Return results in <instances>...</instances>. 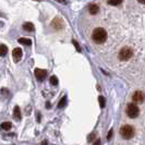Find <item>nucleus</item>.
Segmentation results:
<instances>
[{
    "label": "nucleus",
    "instance_id": "nucleus-5",
    "mask_svg": "<svg viewBox=\"0 0 145 145\" xmlns=\"http://www.w3.org/2000/svg\"><path fill=\"white\" fill-rule=\"evenodd\" d=\"M144 98H145V95L143 92H141V91H137L133 96H132V101L134 103H137V104H142V103L144 102Z\"/></svg>",
    "mask_w": 145,
    "mask_h": 145
},
{
    "label": "nucleus",
    "instance_id": "nucleus-20",
    "mask_svg": "<svg viewBox=\"0 0 145 145\" xmlns=\"http://www.w3.org/2000/svg\"><path fill=\"white\" fill-rule=\"evenodd\" d=\"M138 2H141V3H145V0H138Z\"/></svg>",
    "mask_w": 145,
    "mask_h": 145
},
{
    "label": "nucleus",
    "instance_id": "nucleus-19",
    "mask_svg": "<svg viewBox=\"0 0 145 145\" xmlns=\"http://www.w3.org/2000/svg\"><path fill=\"white\" fill-rule=\"evenodd\" d=\"M111 134H112V131H110V132L108 133V140H109L110 138H111Z\"/></svg>",
    "mask_w": 145,
    "mask_h": 145
},
{
    "label": "nucleus",
    "instance_id": "nucleus-11",
    "mask_svg": "<svg viewBox=\"0 0 145 145\" xmlns=\"http://www.w3.org/2000/svg\"><path fill=\"white\" fill-rule=\"evenodd\" d=\"M11 128H12V123H11V122H2V123H1V129H2V130L8 131V130H10Z\"/></svg>",
    "mask_w": 145,
    "mask_h": 145
},
{
    "label": "nucleus",
    "instance_id": "nucleus-14",
    "mask_svg": "<svg viewBox=\"0 0 145 145\" xmlns=\"http://www.w3.org/2000/svg\"><path fill=\"white\" fill-rule=\"evenodd\" d=\"M122 2V0H108V5H111V6H118Z\"/></svg>",
    "mask_w": 145,
    "mask_h": 145
},
{
    "label": "nucleus",
    "instance_id": "nucleus-1",
    "mask_svg": "<svg viewBox=\"0 0 145 145\" xmlns=\"http://www.w3.org/2000/svg\"><path fill=\"white\" fill-rule=\"evenodd\" d=\"M92 38L96 44H103L105 43L106 39H107V33L102 27L95 29L94 32H93V35H92Z\"/></svg>",
    "mask_w": 145,
    "mask_h": 145
},
{
    "label": "nucleus",
    "instance_id": "nucleus-2",
    "mask_svg": "<svg viewBox=\"0 0 145 145\" xmlns=\"http://www.w3.org/2000/svg\"><path fill=\"white\" fill-rule=\"evenodd\" d=\"M134 128L130 125V124H125L123 125L121 129H120V134H121V137L125 140H129V138H133L134 137Z\"/></svg>",
    "mask_w": 145,
    "mask_h": 145
},
{
    "label": "nucleus",
    "instance_id": "nucleus-9",
    "mask_svg": "<svg viewBox=\"0 0 145 145\" xmlns=\"http://www.w3.org/2000/svg\"><path fill=\"white\" fill-rule=\"evenodd\" d=\"M98 11H99V8L97 5H91L89 6V12H91V14H96V13H98Z\"/></svg>",
    "mask_w": 145,
    "mask_h": 145
},
{
    "label": "nucleus",
    "instance_id": "nucleus-17",
    "mask_svg": "<svg viewBox=\"0 0 145 145\" xmlns=\"http://www.w3.org/2000/svg\"><path fill=\"white\" fill-rule=\"evenodd\" d=\"M99 103H101V106H102V107L105 106V103H104V98H103V97H99Z\"/></svg>",
    "mask_w": 145,
    "mask_h": 145
},
{
    "label": "nucleus",
    "instance_id": "nucleus-18",
    "mask_svg": "<svg viewBox=\"0 0 145 145\" xmlns=\"http://www.w3.org/2000/svg\"><path fill=\"white\" fill-rule=\"evenodd\" d=\"M94 145H101V141H99V140H97V141L95 142V144H94Z\"/></svg>",
    "mask_w": 145,
    "mask_h": 145
},
{
    "label": "nucleus",
    "instance_id": "nucleus-16",
    "mask_svg": "<svg viewBox=\"0 0 145 145\" xmlns=\"http://www.w3.org/2000/svg\"><path fill=\"white\" fill-rule=\"evenodd\" d=\"M65 103H67V98H65V97H63V98L61 99V102L58 104V108H62V107L65 105Z\"/></svg>",
    "mask_w": 145,
    "mask_h": 145
},
{
    "label": "nucleus",
    "instance_id": "nucleus-13",
    "mask_svg": "<svg viewBox=\"0 0 145 145\" xmlns=\"http://www.w3.org/2000/svg\"><path fill=\"white\" fill-rule=\"evenodd\" d=\"M19 43L23 44V45H26V46H29V45H32V40L29 39V38H20Z\"/></svg>",
    "mask_w": 145,
    "mask_h": 145
},
{
    "label": "nucleus",
    "instance_id": "nucleus-10",
    "mask_svg": "<svg viewBox=\"0 0 145 145\" xmlns=\"http://www.w3.org/2000/svg\"><path fill=\"white\" fill-rule=\"evenodd\" d=\"M8 52V47L6 45H0V56L1 57H3V56H6Z\"/></svg>",
    "mask_w": 145,
    "mask_h": 145
},
{
    "label": "nucleus",
    "instance_id": "nucleus-8",
    "mask_svg": "<svg viewBox=\"0 0 145 145\" xmlns=\"http://www.w3.org/2000/svg\"><path fill=\"white\" fill-rule=\"evenodd\" d=\"M13 117H14L15 120H18V121L21 120V111H20V108H19L18 106H15L14 107V110H13Z\"/></svg>",
    "mask_w": 145,
    "mask_h": 145
},
{
    "label": "nucleus",
    "instance_id": "nucleus-3",
    "mask_svg": "<svg viewBox=\"0 0 145 145\" xmlns=\"http://www.w3.org/2000/svg\"><path fill=\"white\" fill-rule=\"evenodd\" d=\"M127 115L128 117H130V118H137L138 116V114H140V109L138 107L134 104V103H131V104H128V106H127Z\"/></svg>",
    "mask_w": 145,
    "mask_h": 145
},
{
    "label": "nucleus",
    "instance_id": "nucleus-15",
    "mask_svg": "<svg viewBox=\"0 0 145 145\" xmlns=\"http://www.w3.org/2000/svg\"><path fill=\"white\" fill-rule=\"evenodd\" d=\"M50 83L52 84V85H57L58 84V79L54 75V76H51L50 78Z\"/></svg>",
    "mask_w": 145,
    "mask_h": 145
},
{
    "label": "nucleus",
    "instance_id": "nucleus-4",
    "mask_svg": "<svg viewBox=\"0 0 145 145\" xmlns=\"http://www.w3.org/2000/svg\"><path fill=\"white\" fill-rule=\"evenodd\" d=\"M133 56V51L131 48L129 47H124L122 48L120 52H119V59L121 60V61H127V60H129Z\"/></svg>",
    "mask_w": 145,
    "mask_h": 145
},
{
    "label": "nucleus",
    "instance_id": "nucleus-6",
    "mask_svg": "<svg viewBox=\"0 0 145 145\" xmlns=\"http://www.w3.org/2000/svg\"><path fill=\"white\" fill-rule=\"evenodd\" d=\"M12 56H13V60L15 62H19L22 58V49L21 48H14L12 51Z\"/></svg>",
    "mask_w": 145,
    "mask_h": 145
},
{
    "label": "nucleus",
    "instance_id": "nucleus-12",
    "mask_svg": "<svg viewBox=\"0 0 145 145\" xmlns=\"http://www.w3.org/2000/svg\"><path fill=\"white\" fill-rule=\"evenodd\" d=\"M23 29L25 31H27V32H32V31H34V25L32 23H25L23 25Z\"/></svg>",
    "mask_w": 145,
    "mask_h": 145
},
{
    "label": "nucleus",
    "instance_id": "nucleus-7",
    "mask_svg": "<svg viewBox=\"0 0 145 145\" xmlns=\"http://www.w3.org/2000/svg\"><path fill=\"white\" fill-rule=\"evenodd\" d=\"M35 76L37 78V80L43 81L47 76V72H46V70H43V69H36L35 70Z\"/></svg>",
    "mask_w": 145,
    "mask_h": 145
}]
</instances>
